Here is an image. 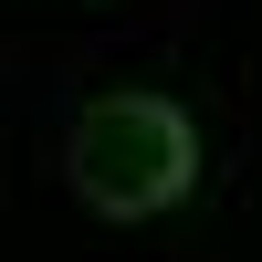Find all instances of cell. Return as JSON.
Returning a JSON list of instances; mask_svg holds the SVG:
<instances>
[{
    "instance_id": "obj_1",
    "label": "cell",
    "mask_w": 262,
    "mask_h": 262,
    "mask_svg": "<svg viewBox=\"0 0 262 262\" xmlns=\"http://www.w3.org/2000/svg\"><path fill=\"white\" fill-rule=\"evenodd\" d=\"M74 189L95 210H168L189 189V116L168 95H105L74 126Z\"/></svg>"
}]
</instances>
